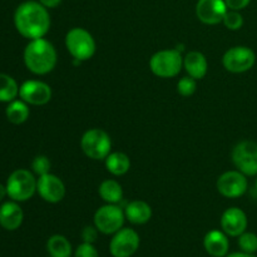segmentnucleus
I'll return each instance as SVG.
<instances>
[{
  "instance_id": "nucleus-21",
  "label": "nucleus",
  "mask_w": 257,
  "mask_h": 257,
  "mask_svg": "<svg viewBox=\"0 0 257 257\" xmlns=\"http://www.w3.org/2000/svg\"><path fill=\"white\" fill-rule=\"evenodd\" d=\"M98 193L105 203L117 205L123 198V188L115 180H105L98 187Z\"/></svg>"
},
{
  "instance_id": "nucleus-34",
  "label": "nucleus",
  "mask_w": 257,
  "mask_h": 257,
  "mask_svg": "<svg viewBox=\"0 0 257 257\" xmlns=\"http://www.w3.org/2000/svg\"><path fill=\"white\" fill-rule=\"evenodd\" d=\"M226 257H256L253 256L252 253H246V252H237V253H231V255L226 256Z\"/></svg>"
},
{
  "instance_id": "nucleus-7",
  "label": "nucleus",
  "mask_w": 257,
  "mask_h": 257,
  "mask_svg": "<svg viewBox=\"0 0 257 257\" xmlns=\"http://www.w3.org/2000/svg\"><path fill=\"white\" fill-rule=\"evenodd\" d=\"M124 211L117 205L107 203L98 208L94 213V226L99 232L112 235L118 232L124 223Z\"/></svg>"
},
{
  "instance_id": "nucleus-2",
  "label": "nucleus",
  "mask_w": 257,
  "mask_h": 257,
  "mask_svg": "<svg viewBox=\"0 0 257 257\" xmlns=\"http://www.w3.org/2000/svg\"><path fill=\"white\" fill-rule=\"evenodd\" d=\"M24 64L29 72L37 75H45L52 72L58 62L54 45L44 38L33 39L24 49Z\"/></svg>"
},
{
  "instance_id": "nucleus-18",
  "label": "nucleus",
  "mask_w": 257,
  "mask_h": 257,
  "mask_svg": "<svg viewBox=\"0 0 257 257\" xmlns=\"http://www.w3.org/2000/svg\"><path fill=\"white\" fill-rule=\"evenodd\" d=\"M203 245H205L206 251L213 257H225L228 252V243L227 235L222 231L212 230L207 232L203 240Z\"/></svg>"
},
{
  "instance_id": "nucleus-15",
  "label": "nucleus",
  "mask_w": 257,
  "mask_h": 257,
  "mask_svg": "<svg viewBox=\"0 0 257 257\" xmlns=\"http://www.w3.org/2000/svg\"><path fill=\"white\" fill-rule=\"evenodd\" d=\"M221 227L227 236L238 237L247 228V216L238 207L227 208L221 217Z\"/></svg>"
},
{
  "instance_id": "nucleus-31",
  "label": "nucleus",
  "mask_w": 257,
  "mask_h": 257,
  "mask_svg": "<svg viewBox=\"0 0 257 257\" xmlns=\"http://www.w3.org/2000/svg\"><path fill=\"white\" fill-rule=\"evenodd\" d=\"M225 3L230 10H237V12H240V10L245 9L250 4L251 0H225Z\"/></svg>"
},
{
  "instance_id": "nucleus-5",
  "label": "nucleus",
  "mask_w": 257,
  "mask_h": 257,
  "mask_svg": "<svg viewBox=\"0 0 257 257\" xmlns=\"http://www.w3.org/2000/svg\"><path fill=\"white\" fill-rule=\"evenodd\" d=\"M80 148L90 160L104 161L112 150V140L105 131L92 128L80 138Z\"/></svg>"
},
{
  "instance_id": "nucleus-12",
  "label": "nucleus",
  "mask_w": 257,
  "mask_h": 257,
  "mask_svg": "<svg viewBox=\"0 0 257 257\" xmlns=\"http://www.w3.org/2000/svg\"><path fill=\"white\" fill-rule=\"evenodd\" d=\"M19 97L30 105H44L52 99V88L42 80H27L19 87Z\"/></svg>"
},
{
  "instance_id": "nucleus-24",
  "label": "nucleus",
  "mask_w": 257,
  "mask_h": 257,
  "mask_svg": "<svg viewBox=\"0 0 257 257\" xmlns=\"http://www.w3.org/2000/svg\"><path fill=\"white\" fill-rule=\"evenodd\" d=\"M47 250L52 257H70L72 245L62 235H54L48 240Z\"/></svg>"
},
{
  "instance_id": "nucleus-29",
  "label": "nucleus",
  "mask_w": 257,
  "mask_h": 257,
  "mask_svg": "<svg viewBox=\"0 0 257 257\" xmlns=\"http://www.w3.org/2000/svg\"><path fill=\"white\" fill-rule=\"evenodd\" d=\"M74 257H99L98 256L97 248L93 246V243L83 242L75 250Z\"/></svg>"
},
{
  "instance_id": "nucleus-19",
  "label": "nucleus",
  "mask_w": 257,
  "mask_h": 257,
  "mask_svg": "<svg viewBox=\"0 0 257 257\" xmlns=\"http://www.w3.org/2000/svg\"><path fill=\"white\" fill-rule=\"evenodd\" d=\"M124 216L133 225H145L152 217V208L145 201L136 200L125 206Z\"/></svg>"
},
{
  "instance_id": "nucleus-14",
  "label": "nucleus",
  "mask_w": 257,
  "mask_h": 257,
  "mask_svg": "<svg viewBox=\"0 0 257 257\" xmlns=\"http://www.w3.org/2000/svg\"><path fill=\"white\" fill-rule=\"evenodd\" d=\"M227 10L225 0H198L196 4V15L198 20L207 25L222 23Z\"/></svg>"
},
{
  "instance_id": "nucleus-30",
  "label": "nucleus",
  "mask_w": 257,
  "mask_h": 257,
  "mask_svg": "<svg viewBox=\"0 0 257 257\" xmlns=\"http://www.w3.org/2000/svg\"><path fill=\"white\" fill-rule=\"evenodd\" d=\"M98 237V230L97 227L93 226H85L82 231V238L84 242L87 243H94Z\"/></svg>"
},
{
  "instance_id": "nucleus-22",
  "label": "nucleus",
  "mask_w": 257,
  "mask_h": 257,
  "mask_svg": "<svg viewBox=\"0 0 257 257\" xmlns=\"http://www.w3.org/2000/svg\"><path fill=\"white\" fill-rule=\"evenodd\" d=\"M29 114L30 110L28 107V103H25L22 99H14L8 104L7 109H5V115H7L8 120L13 124H23L28 120Z\"/></svg>"
},
{
  "instance_id": "nucleus-3",
  "label": "nucleus",
  "mask_w": 257,
  "mask_h": 257,
  "mask_svg": "<svg viewBox=\"0 0 257 257\" xmlns=\"http://www.w3.org/2000/svg\"><path fill=\"white\" fill-rule=\"evenodd\" d=\"M65 48L75 60L85 62L95 54L97 44L93 35L84 28H73L65 35Z\"/></svg>"
},
{
  "instance_id": "nucleus-9",
  "label": "nucleus",
  "mask_w": 257,
  "mask_h": 257,
  "mask_svg": "<svg viewBox=\"0 0 257 257\" xmlns=\"http://www.w3.org/2000/svg\"><path fill=\"white\" fill-rule=\"evenodd\" d=\"M232 162L245 176L257 175V143L253 141L238 142L232 150Z\"/></svg>"
},
{
  "instance_id": "nucleus-13",
  "label": "nucleus",
  "mask_w": 257,
  "mask_h": 257,
  "mask_svg": "<svg viewBox=\"0 0 257 257\" xmlns=\"http://www.w3.org/2000/svg\"><path fill=\"white\" fill-rule=\"evenodd\" d=\"M37 192L48 203H58L64 198V182L58 176L47 173L37 180Z\"/></svg>"
},
{
  "instance_id": "nucleus-11",
  "label": "nucleus",
  "mask_w": 257,
  "mask_h": 257,
  "mask_svg": "<svg viewBox=\"0 0 257 257\" xmlns=\"http://www.w3.org/2000/svg\"><path fill=\"white\" fill-rule=\"evenodd\" d=\"M216 187L223 197L238 198L247 191V178L238 170L227 171L217 178Z\"/></svg>"
},
{
  "instance_id": "nucleus-32",
  "label": "nucleus",
  "mask_w": 257,
  "mask_h": 257,
  "mask_svg": "<svg viewBox=\"0 0 257 257\" xmlns=\"http://www.w3.org/2000/svg\"><path fill=\"white\" fill-rule=\"evenodd\" d=\"M39 3L47 9H54V8L59 7L62 0H39Z\"/></svg>"
},
{
  "instance_id": "nucleus-35",
  "label": "nucleus",
  "mask_w": 257,
  "mask_h": 257,
  "mask_svg": "<svg viewBox=\"0 0 257 257\" xmlns=\"http://www.w3.org/2000/svg\"><path fill=\"white\" fill-rule=\"evenodd\" d=\"M255 188H256V192H257V178H256V183H255Z\"/></svg>"
},
{
  "instance_id": "nucleus-25",
  "label": "nucleus",
  "mask_w": 257,
  "mask_h": 257,
  "mask_svg": "<svg viewBox=\"0 0 257 257\" xmlns=\"http://www.w3.org/2000/svg\"><path fill=\"white\" fill-rule=\"evenodd\" d=\"M238 246L246 253H255L257 251V236L252 232H243L238 236Z\"/></svg>"
},
{
  "instance_id": "nucleus-17",
  "label": "nucleus",
  "mask_w": 257,
  "mask_h": 257,
  "mask_svg": "<svg viewBox=\"0 0 257 257\" xmlns=\"http://www.w3.org/2000/svg\"><path fill=\"white\" fill-rule=\"evenodd\" d=\"M183 67L188 75L195 78L196 80L202 79L206 77L208 72V62L205 54L197 50L187 53L183 58Z\"/></svg>"
},
{
  "instance_id": "nucleus-23",
  "label": "nucleus",
  "mask_w": 257,
  "mask_h": 257,
  "mask_svg": "<svg viewBox=\"0 0 257 257\" xmlns=\"http://www.w3.org/2000/svg\"><path fill=\"white\" fill-rule=\"evenodd\" d=\"M19 95V85L9 74L0 73V102L10 103Z\"/></svg>"
},
{
  "instance_id": "nucleus-27",
  "label": "nucleus",
  "mask_w": 257,
  "mask_h": 257,
  "mask_svg": "<svg viewBox=\"0 0 257 257\" xmlns=\"http://www.w3.org/2000/svg\"><path fill=\"white\" fill-rule=\"evenodd\" d=\"M50 167H52V163H50L49 158L47 156H37L32 162V170L38 177L50 173Z\"/></svg>"
},
{
  "instance_id": "nucleus-8",
  "label": "nucleus",
  "mask_w": 257,
  "mask_h": 257,
  "mask_svg": "<svg viewBox=\"0 0 257 257\" xmlns=\"http://www.w3.org/2000/svg\"><path fill=\"white\" fill-rule=\"evenodd\" d=\"M256 54L251 48L237 45L232 47L223 54L222 64L230 73H245L255 65Z\"/></svg>"
},
{
  "instance_id": "nucleus-26",
  "label": "nucleus",
  "mask_w": 257,
  "mask_h": 257,
  "mask_svg": "<svg viewBox=\"0 0 257 257\" xmlns=\"http://www.w3.org/2000/svg\"><path fill=\"white\" fill-rule=\"evenodd\" d=\"M223 25L230 30H238L243 25V17L237 10H227L222 20Z\"/></svg>"
},
{
  "instance_id": "nucleus-28",
  "label": "nucleus",
  "mask_w": 257,
  "mask_h": 257,
  "mask_svg": "<svg viewBox=\"0 0 257 257\" xmlns=\"http://www.w3.org/2000/svg\"><path fill=\"white\" fill-rule=\"evenodd\" d=\"M197 89V83L196 79L192 77H183L182 79H180V82L177 83V92L180 93L182 97H190Z\"/></svg>"
},
{
  "instance_id": "nucleus-20",
  "label": "nucleus",
  "mask_w": 257,
  "mask_h": 257,
  "mask_svg": "<svg viewBox=\"0 0 257 257\" xmlns=\"http://www.w3.org/2000/svg\"><path fill=\"white\" fill-rule=\"evenodd\" d=\"M105 168L113 176H123L130 171L131 160L123 152H110L104 160Z\"/></svg>"
},
{
  "instance_id": "nucleus-1",
  "label": "nucleus",
  "mask_w": 257,
  "mask_h": 257,
  "mask_svg": "<svg viewBox=\"0 0 257 257\" xmlns=\"http://www.w3.org/2000/svg\"><path fill=\"white\" fill-rule=\"evenodd\" d=\"M14 25L18 33L27 39L44 38L50 29V15L39 2H25L14 13Z\"/></svg>"
},
{
  "instance_id": "nucleus-6",
  "label": "nucleus",
  "mask_w": 257,
  "mask_h": 257,
  "mask_svg": "<svg viewBox=\"0 0 257 257\" xmlns=\"http://www.w3.org/2000/svg\"><path fill=\"white\" fill-rule=\"evenodd\" d=\"M183 58L177 49H163L155 53L150 59V69L160 78H173L180 74Z\"/></svg>"
},
{
  "instance_id": "nucleus-33",
  "label": "nucleus",
  "mask_w": 257,
  "mask_h": 257,
  "mask_svg": "<svg viewBox=\"0 0 257 257\" xmlns=\"http://www.w3.org/2000/svg\"><path fill=\"white\" fill-rule=\"evenodd\" d=\"M5 196H8L7 186H4V185H2V183H0V201L4 200Z\"/></svg>"
},
{
  "instance_id": "nucleus-16",
  "label": "nucleus",
  "mask_w": 257,
  "mask_h": 257,
  "mask_svg": "<svg viewBox=\"0 0 257 257\" xmlns=\"http://www.w3.org/2000/svg\"><path fill=\"white\" fill-rule=\"evenodd\" d=\"M24 212L17 201H8L0 206V226L8 231H14L22 226Z\"/></svg>"
},
{
  "instance_id": "nucleus-10",
  "label": "nucleus",
  "mask_w": 257,
  "mask_h": 257,
  "mask_svg": "<svg viewBox=\"0 0 257 257\" xmlns=\"http://www.w3.org/2000/svg\"><path fill=\"white\" fill-rule=\"evenodd\" d=\"M140 236L132 228H120L114 233L109 243V251L113 257H131L140 247Z\"/></svg>"
},
{
  "instance_id": "nucleus-4",
  "label": "nucleus",
  "mask_w": 257,
  "mask_h": 257,
  "mask_svg": "<svg viewBox=\"0 0 257 257\" xmlns=\"http://www.w3.org/2000/svg\"><path fill=\"white\" fill-rule=\"evenodd\" d=\"M5 186L9 198L17 202H24L30 200L37 192V178L30 171L19 168L12 172Z\"/></svg>"
}]
</instances>
